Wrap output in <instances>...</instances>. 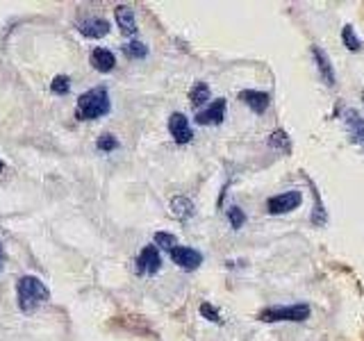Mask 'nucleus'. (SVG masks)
<instances>
[{"label": "nucleus", "instance_id": "obj_1", "mask_svg": "<svg viewBox=\"0 0 364 341\" xmlns=\"http://www.w3.org/2000/svg\"><path fill=\"white\" fill-rule=\"evenodd\" d=\"M48 298H50V291L39 278L26 276V278L18 280V284H16V303H18V310L23 314L37 312Z\"/></svg>", "mask_w": 364, "mask_h": 341}, {"label": "nucleus", "instance_id": "obj_2", "mask_svg": "<svg viewBox=\"0 0 364 341\" xmlns=\"http://www.w3.org/2000/svg\"><path fill=\"white\" fill-rule=\"evenodd\" d=\"M107 112H109V96L105 87H96L77 98L75 117L80 121H94V119L105 117Z\"/></svg>", "mask_w": 364, "mask_h": 341}, {"label": "nucleus", "instance_id": "obj_3", "mask_svg": "<svg viewBox=\"0 0 364 341\" xmlns=\"http://www.w3.org/2000/svg\"><path fill=\"white\" fill-rule=\"evenodd\" d=\"M262 321H305L310 318V307L307 305H289V307H269L259 314Z\"/></svg>", "mask_w": 364, "mask_h": 341}, {"label": "nucleus", "instance_id": "obj_4", "mask_svg": "<svg viewBox=\"0 0 364 341\" xmlns=\"http://www.w3.org/2000/svg\"><path fill=\"white\" fill-rule=\"evenodd\" d=\"M301 200H303L301 191H284V193H280V196L269 198L267 207L271 214H284V212H291V210L299 207Z\"/></svg>", "mask_w": 364, "mask_h": 341}, {"label": "nucleus", "instance_id": "obj_5", "mask_svg": "<svg viewBox=\"0 0 364 341\" xmlns=\"http://www.w3.org/2000/svg\"><path fill=\"white\" fill-rule=\"evenodd\" d=\"M168 255H171V259H173V264H178L180 269H185V271L198 269L200 261H203V255L198 253V250L187 248V246H176Z\"/></svg>", "mask_w": 364, "mask_h": 341}, {"label": "nucleus", "instance_id": "obj_6", "mask_svg": "<svg viewBox=\"0 0 364 341\" xmlns=\"http://www.w3.org/2000/svg\"><path fill=\"white\" fill-rule=\"evenodd\" d=\"M168 132L176 139V144H189L191 136H193L187 117H185V114H180V112L171 114V119H168Z\"/></svg>", "mask_w": 364, "mask_h": 341}, {"label": "nucleus", "instance_id": "obj_7", "mask_svg": "<svg viewBox=\"0 0 364 341\" xmlns=\"http://www.w3.org/2000/svg\"><path fill=\"white\" fill-rule=\"evenodd\" d=\"M159 264H162V259H159L157 246H146L139 253V257H136V271L141 276H153V273L159 271Z\"/></svg>", "mask_w": 364, "mask_h": 341}, {"label": "nucleus", "instance_id": "obj_8", "mask_svg": "<svg viewBox=\"0 0 364 341\" xmlns=\"http://www.w3.org/2000/svg\"><path fill=\"white\" fill-rule=\"evenodd\" d=\"M225 100L219 98V100H214L210 107H205V112H198L196 114V123L200 125H216V123H221L225 119Z\"/></svg>", "mask_w": 364, "mask_h": 341}, {"label": "nucleus", "instance_id": "obj_9", "mask_svg": "<svg viewBox=\"0 0 364 341\" xmlns=\"http://www.w3.org/2000/svg\"><path fill=\"white\" fill-rule=\"evenodd\" d=\"M77 30L87 39H100V37H105V34L109 32V23L105 18H85L77 26Z\"/></svg>", "mask_w": 364, "mask_h": 341}, {"label": "nucleus", "instance_id": "obj_10", "mask_svg": "<svg viewBox=\"0 0 364 341\" xmlns=\"http://www.w3.org/2000/svg\"><path fill=\"white\" fill-rule=\"evenodd\" d=\"M239 98H242L255 114L267 112V107H269V94H264V91H250V89H246V91L239 94Z\"/></svg>", "mask_w": 364, "mask_h": 341}, {"label": "nucleus", "instance_id": "obj_11", "mask_svg": "<svg viewBox=\"0 0 364 341\" xmlns=\"http://www.w3.org/2000/svg\"><path fill=\"white\" fill-rule=\"evenodd\" d=\"M91 64H94L98 71L107 73L117 66V57H114V53H109L107 48H96L94 53H91Z\"/></svg>", "mask_w": 364, "mask_h": 341}, {"label": "nucleus", "instance_id": "obj_12", "mask_svg": "<svg viewBox=\"0 0 364 341\" xmlns=\"http://www.w3.org/2000/svg\"><path fill=\"white\" fill-rule=\"evenodd\" d=\"M114 14H117V23H119V28H121L123 34H134L136 32V21H134V14H132L130 7L119 5Z\"/></svg>", "mask_w": 364, "mask_h": 341}, {"label": "nucleus", "instance_id": "obj_13", "mask_svg": "<svg viewBox=\"0 0 364 341\" xmlns=\"http://www.w3.org/2000/svg\"><path fill=\"white\" fill-rule=\"evenodd\" d=\"M346 125H348V130H350V136H353V139L364 146V119L360 117V114H358L355 109H350V112L346 114Z\"/></svg>", "mask_w": 364, "mask_h": 341}, {"label": "nucleus", "instance_id": "obj_14", "mask_svg": "<svg viewBox=\"0 0 364 341\" xmlns=\"http://www.w3.org/2000/svg\"><path fill=\"white\" fill-rule=\"evenodd\" d=\"M314 60H316V66L318 71H321V77L326 80L328 85H335V71H333V64H330V60L326 57V53L321 48H314Z\"/></svg>", "mask_w": 364, "mask_h": 341}, {"label": "nucleus", "instance_id": "obj_15", "mask_svg": "<svg viewBox=\"0 0 364 341\" xmlns=\"http://www.w3.org/2000/svg\"><path fill=\"white\" fill-rule=\"evenodd\" d=\"M171 212H173L176 219H189V216H193V202L185 196H176L173 200H171Z\"/></svg>", "mask_w": 364, "mask_h": 341}, {"label": "nucleus", "instance_id": "obj_16", "mask_svg": "<svg viewBox=\"0 0 364 341\" xmlns=\"http://www.w3.org/2000/svg\"><path fill=\"white\" fill-rule=\"evenodd\" d=\"M189 98H191V102L196 107H200L203 102H208L210 100V87L205 85V82H196L191 87V94H189Z\"/></svg>", "mask_w": 364, "mask_h": 341}, {"label": "nucleus", "instance_id": "obj_17", "mask_svg": "<svg viewBox=\"0 0 364 341\" xmlns=\"http://www.w3.org/2000/svg\"><path fill=\"white\" fill-rule=\"evenodd\" d=\"M123 53L128 55V57H132V60H141V57L148 55V48L141 41H130V43L123 45Z\"/></svg>", "mask_w": 364, "mask_h": 341}, {"label": "nucleus", "instance_id": "obj_18", "mask_svg": "<svg viewBox=\"0 0 364 341\" xmlns=\"http://www.w3.org/2000/svg\"><path fill=\"white\" fill-rule=\"evenodd\" d=\"M341 39H344V45L348 50H360L362 48L360 39L355 37V30H353L350 26H346L344 30H341Z\"/></svg>", "mask_w": 364, "mask_h": 341}, {"label": "nucleus", "instance_id": "obj_19", "mask_svg": "<svg viewBox=\"0 0 364 341\" xmlns=\"http://www.w3.org/2000/svg\"><path fill=\"white\" fill-rule=\"evenodd\" d=\"M271 146H273V148H278V151H282V153H289V151H291L289 136L284 134L282 130H278V132H273V134H271Z\"/></svg>", "mask_w": 364, "mask_h": 341}, {"label": "nucleus", "instance_id": "obj_20", "mask_svg": "<svg viewBox=\"0 0 364 341\" xmlns=\"http://www.w3.org/2000/svg\"><path fill=\"white\" fill-rule=\"evenodd\" d=\"M155 244H157V246H162V248H166L168 253L178 246L176 237H173V234H168V232H157V234H155Z\"/></svg>", "mask_w": 364, "mask_h": 341}, {"label": "nucleus", "instance_id": "obj_21", "mask_svg": "<svg viewBox=\"0 0 364 341\" xmlns=\"http://www.w3.org/2000/svg\"><path fill=\"white\" fill-rule=\"evenodd\" d=\"M114 148H119V141L114 139V134H102L98 139V151L109 153V151H114Z\"/></svg>", "mask_w": 364, "mask_h": 341}, {"label": "nucleus", "instance_id": "obj_22", "mask_svg": "<svg viewBox=\"0 0 364 341\" xmlns=\"http://www.w3.org/2000/svg\"><path fill=\"white\" fill-rule=\"evenodd\" d=\"M68 89H71V85H68V77L66 75H57L53 80V91H55V94L64 96V94H68Z\"/></svg>", "mask_w": 364, "mask_h": 341}, {"label": "nucleus", "instance_id": "obj_23", "mask_svg": "<svg viewBox=\"0 0 364 341\" xmlns=\"http://www.w3.org/2000/svg\"><path fill=\"white\" fill-rule=\"evenodd\" d=\"M228 219H230L232 227H242L244 221H246V214L239 207H230V210H228Z\"/></svg>", "mask_w": 364, "mask_h": 341}, {"label": "nucleus", "instance_id": "obj_24", "mask_svg": "<svg viewBox=\"0 0 364 341\" xmlns=\"http://www.w3.org/2000/svg\"><path fill=\"white\" fill-rule=\"evenodd\" d=\"M200 314H203V316H210V321H214V323H219V321H221L219 312H216V310H214V307H212L210 303L200 305Z\"/></svg>", "mask_w": 364, "mask_h": 341}, {"label": "nucleus", "instance_id": "obj_25", "mask_svg": "<svg viewBox=\"0 0 364 341\" xmlns=\"http://www.w3.org/2000/svg\"><path fill=\"white\" fill-rule=\"evenodd\" d=\"M0 261H3V244H0ZM0 266H3V264H0Z\"/></svg>", "mask_w": 364, "mask_h": 341}, {"label": "nucleus", "instance_id": "obj_26", "mask_svg": "<svg viewBox=\"0 0 364 341\" xmlns=\"http://www.w3.org/2000/svg\"><path fill=\"white\" fill-rule=\"evenodd\" d=\"M0 170H5V164L3 162H0Z\"/></svg>", "mask_w": 364, "mask_h": 341}, {"label": "nucleus", "instance_id": "obj_27", "mask_svg": "<svg viewBox=\"0 0 364 341\" xmlns=\"http://www.w3.org/2000/svg\"><path fill=\"white\" fill-rule=\"evenodd\" d=\"M362 98H364V94H362Z\"/></svg>", "mask_w": 364, "mask_h": 341}]
</instances>
